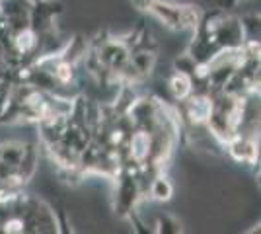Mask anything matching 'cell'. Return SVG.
Segmentation results:
<instances>
[{
	"label": "cell",
	"instance_id": "cell-2",
	"mask_svg": "<svg viewBox=\"0 0 261 234\" xmlns=\"http://www.w3.org/2000/svg\"><path fill=\"white\" fill-rule=\"evenodd\" d=\"M152 133H148L146 129H141L137 133L130 135L129 139V156L137 162L142 164L148 160V156L152 154Z\"/></svg>",
	"mask_w": 261,
	"mask_h": 234
},
{
	"label": "cell",
	"instance_id": "cell-3",
	"mask_svg": "<svg viewBox=\"0 0 261 234\" xmlns=\"http://www.w3.org/2000/svg\"><path fill=\"white\" fill-rule=\"evenodd\" d=\"M170 90L175 96V100H185L191 94V78L187 76L185 72H177L174 74V78L170 80Z\"/></svg>",
	"mask_w": 261,
	"mask_h": 234
},
{
	"label": "cell",
	"instance_id": "cell-4",
	"mask_svg": "<svg viewBox=\"0 0 261 234\" xmlns=\"http://www.w3.org/2000/svg\"><path fill=\"white\" fill-rule=\"evenodd\" d=\"M172 184L166 178H156L152 179V186H150V193H152L154 199L158 201H168L172 197Z\"/></svg>",
	"mask_w": 261,
	"mask_h": 234
},
{
	"label": "cell",
	"instance_id": "cell-1",
	"mask_svg": "<svg viewBox=\"0 0 261 234\" xmlns=\"http://www.w3.org/2000/svg\"><path fill=\"white\" fill-rule=\"evenodd\" d=\"M185 112H187V117L191 119V121L199 125V123H207L208 117H211V113H213V100L207 98V96H203V94H195V96H187L185 98Z\"/></svg>",
	"mask_w": 261,
	"mask_h": 234
}]
</instances>
